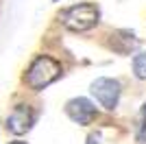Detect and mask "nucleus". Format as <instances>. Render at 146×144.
<instances>
[{
	"mask_svg": "<svg viewBox=\"0 0 146 144\" xmlns=\"http://www.w3.org/2000/svg\"><path fill=\"white\" fill-rule=\"evenodd\" d=\"M137 140L146 144V103L142 105V118H140V129H137Z\"/></svg>",
	"mask_w": 146,
	"mask_h": 144,
	"instance_id": "0eeeda50",
	"label": "nucleus"
},
{
	"mask_svg": "<svg viewBox=\"0 0 146 144\" xmlns=\"http://www.w3.org/2000/svg\"><path fill=\"white\" fill-rule=\"evenodd\" d=\"M90 92H92V96L107 109V111H113V109L118 107L122 87H120V81H116V79L100 77V79H96V81H92Z\"/></svg>",
	"mask_w": 146,
	"mask_h": 144,
	"instance_id": "7ed1b4c3",
	"label": "nucleus"
},
{
	"mask_svg": "<svg viewBox=\"0 0 146 144\" xmlns=\"http://www.w3.org/2000/svg\"><path fill=\"white\" fill-rule=\"evenodd\" d=\"M35 122V111L29 107V105H15L11 109V114L7 116V129L13 133V135H22L33 127Z\"/></svg>",
	"mask_w": 146,
	"mask_h": 144,
	"instance_id": "39448f33",
	"label": "nucleus"
},
{
	"mask_svg": "<svg viewBox=\"0 0 146 144\" xmlns=\"http://www.w3.org/2000/svg\"><path fill=\"white\" fill-rule=\"evenodd\" d=\"M133 74L140 81H146V50H142L133 57Z\"/></svg>",
	"mask_w": 146,
	"mask_h": 144,
	"instance_id": "423d86ee",
	"label": "nucleus"
},
{
	"mask_svg": "<svg viewBox=\"0 0 146 144\" xmlns=\"http://www.w3.org/2000/svg\"><path fill=\"white\" fill-rule=\"evenodd\" d=\"M61 24L72 33H85V31L94 29L100 20V11L96 5L92 2H81V5L68 7L61 11Z\"/></svg>",
	"mask_w": 146,
	"mask_h": 144,
	"instance_id": "f03ea898",
	"label": "nucleus"
},
{
	"mask_svg": "<svg viewBox=\"0 0 146 144\" xmlns=\"http://www.w3.org/2000/svg\"><path fill=\"white\" fill-rule=\"evenodd\" d=\"M61 74H63V68H61L59 61H55L48 55H37L35 59L31 61V66L26 68L24 81L31 90L39 92L44 87H48L50 83H55Z\"/></svg>",
	"mask_w": 146,
	"mask_h": 144,
	"instance_id": "f257e3e1",
	"label": "nucleus"
},
{
	"mask_svg": "<svg viewBox=\"0 0 146 144\" xmlns=\"http://www.w3.org/2000/svg\"><path fill=\"white\" fill-rule=\"evenodd\" d=\"M11 144H26V142H22V140H15V142H11Z\"/></svg>",
	"mask_w": 146,
	"mask_h": 144,
	"instance_id": "6e6552de",
	"label": "nucleus"
},
{
	"mask_svg": "<svg viewBox=\"0 0 146 144\" xmlns=\"http://www.w3.org/2000/svg\"><path fill=\"white\" fill-rule=\"evenodd\" d=\"M55 2H59V0H55Z\"/></svg>",
	"mask_w": 146,
	"mask_h": 144,
	"instance_id": "1a4fd4ad",
	"label": "nucleus"
},
{
	"mask_svg": "<svg viewBox=\"0 0 146 144\" xmlns=\"http://www.w3.org/2000/svg\"><path fill=\"white\" fill-rule=\"evenodd\" d=\"M66 114L76 125H92L94 118H96V107H94L92 101L79 96V98H70L66 103Z\"/></svg>",
	"mask_w": 146,
	"mask_h": 144,
	"instance_id": "20e7f679",
	"label": "nucleus"
}]
</instances>
